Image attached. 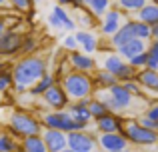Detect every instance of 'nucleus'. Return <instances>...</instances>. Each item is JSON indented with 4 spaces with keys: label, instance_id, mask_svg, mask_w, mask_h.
Wrapping results in <instances>:
<instances>
[{
    "label": "nucleus",
    "instance_id": "obj_1",
    "mask_svg": "<svg viewBox=\"0 0 158 152\" xmlns=\"http://www.w3.org/2000/svg\"><path fill=\"white\" fill-rule=\"evenodd\" d=\"M12 80H14V92L24 94L36 84L42 76L48 74V62L44 56L30 54V56H20L14 64L10 66Z\"/></svg>",
    "mask_w": 158,
    "mask_h": 152
},
{
    "label": "nucleus",
    "instance_id": "obj_2",
    "mask_svg": "<svg viewBox=\"0 0 158 152\" xmlns=\"http://www.w3.org/2000/svg\"><path fill=\"white\" fill-rule=\"evenodd\" d=\"M8 130L16 140H22L28 136H38L42 132V124L36 114L24 108H16L10 112V118H8Z\"/></svg>",
    "mask_w": 158,
    "mask_h": 152
},
{
    "label": "nucleus",
    "instance_id": "obj_3",
    "mask_svg": "<svg viewBox=\"0 0 158 152\" xmlns=\"http://www.w3.org/2000/svg\"><path fill=\"white\" fill-rule=\"evenodd\" d=\"M60 86L64 88L66 96L70 98V102L76 100H86V98L94 96V84L90 74H82V72L70 70L68 74L60 78Z\"/></svg>",
    "mask_w": 158,
    "mask_h": 152
},
{
    "label": "nucleus",
    "instance_id": "obj_4",
    "mask_svg": "<svg viewBox=\"0 0 158 152\" xmlns=\"http://www.w3.org/2000/svg\"><path fill=\"white\" fill-rule=\"evenodd\" d=\"M40 124L42 128H48V130H60L64 134H70V132H86L88 126L86 124H80V122H74V118L70 116L68 110H60V112H42L40 114Z\"/></svg>",
    "mask_w": 158,
    "mask_h": 152
},
{
    "label": "nucleus",
    "instance_id": "obj_5",
    "mask_svg": "<svg viewBox=\"0 0 158 152\" xmlns=\"http://www.w3.org/2000/svg\"><path fill=\"white\" fill-rule=\"evenodd\" d=\"M120 134L128 140V144H134V146H154V144H158V132L142 128L136 122V118L124 120V128Z\"/></svg>",
    "mask_w": 158,
    "mask_h": 152
},
{
    "label": "nucleus",
    "instance_id": "obj_6",
    "mask_svg": "<svg viewBox=\"0 0 158 152\" xmlns=\"http://www.w3.org/2000/svg\"><path fill=\"white\" fill-rule=\"evenodd\" d=\"M126 20H128V16L124 14L122 10H118L116 6H112L110 10H108L100 20H98L100 34H102V36H108V38H112V36H114L116 32L122 28V24L126 22Z\"/></svg>",
    "mask_w": 158,
    "mask_h": 152
},
{
    "label": "nucleus",
    "instance_id": "obj_7",
    "mask_svg": "<svg viewBox=\"0 0 158 152\" xmlns=\"http://www.w3.org/2000/svg\"><path fill=\"white\" fill-rule=\"evenodd\" d=\"M40 102H42L46 108H50L52 112H60V110L68 108L70 98L66 96V92H64V88L60 86V82H56V84L50 86V88L40 96Z\"/></svg>",
    "mask_w": 158,
    "mask_h": 152
},
{
    "label": "nucleus",
    "instance_id": "obj_8",
    "mask_svg": "<svg viewBox=\"0 0 158 152\" xmlns=\"http://www.w3.org/2000/svg\"><path fill=\"white\" fill-rule=\"evenodd\" d=\"M20 46H22V32L6 28V32L0 36V60L20 54Z\"/></svg>",
    "mask_w": 158,
    "mask_h": 152
},
{
    "label": "nucleus",
    "instance_id": "obj_9",
    "mask_svg": "<svg viewBox=\"0 0 158 152\" xmlns=\"http://www.w3.org/2000/svg\"><path fill=\"white\" fill-rule=\"evenodd\" d=\"M66 142H68V150L74 152H94L98 148L96 144V136L86 132H70L66 134Z\"/></svg>",
    "mask_w": 158,
    "mask_h": 152
},
{
    "label": "nucleus",
    "instance_id": "obj_10",
    "mask_svg": "<svg viewBox=\"0 0 158 152\" xmlns=\"http://www.w3.org/2000/svg\"><path fill=\"white\" fill-rule=\"evenodd\" d=\"M66 60H68V64H70L72 70L82 72V74H94L96 68H98L94 56H88V54H84V52H80V50L68 52V54H66Z\"/></svg>",
    "mask_w": 158,
    "mask_h": 152
},
{
    "label": "nucleus",
    "instance_id": "obj_11",
    "mask_svg": "<svg viewBox=\"0 0 158 152\" xmlns=\"http://www.w3.org/2000/svg\"><path fill=\"white\" fill-rule=\"evenodd\" d=\"M94 126H96L98 134H116V132H122V128H124V118L120 116V114L108 112L102 118L94 120Z\"/></svg>",
    "mask_w": 158,
    "mask_h": 152
},
{
    "label": "nucleus",
    "instance_id": "obj_12",
    "mask_svg": "<svg viewBox=\"0 0 158 152\" xmlns=\"http://www.w3.org/2000/svg\"><path fill=\"white\" fill-rule=\"evenodd\" d=\"M40 136H42L44 146H46L48 152H64L66 148H68L66 134L60 132V130H48V128H42Z\"/></svg>",
    "mask_w": 158,
    "mask_h": 152
},
{
    "label": "nucleus",
    "instance_id": "obj_13",
    "mask_svg": "<svg viewBox=\"0 0 158 152\" xmlns=\"http://www.w3.org/2000/svg\"><path fill=\"white\" fill-rule=\"evenodd\" d=\"M136 82L140 84L144 94H150V96L158 98V70H148V68H142V70L136 72Z\"/></svg>",
    "mask_w": 158,
    "mask_h": 152
},
{
    "label": "nucleus",
    "instance_id": "obj_14",
    "mask_svg": "<svg viewBox=\"0 0 158 152\" xmlns=\"http://www.w3.org/2000/svg\"><path fill=\"white\" fill-rule=\"evenodd\" d=\"M96 144L102 152H116V150L128 148V140L120 132H116V134H98Z\"/></svg>",
    "mask_w": 158,
    "mask_h": 152
},
{
    "label": "nucleus",
    "instance_id": "obj_15",
    "mask_svg": "<svg viewBox=\"0 0 158 152\" xmlns=\"http://www.w3.org/2000/svg\"><path fill=\"white\" fill-rule=\"evenodd\" d=\"M74 38H76L78 46L82 48L80 52H84V54H94V52L100 48V38H98L96 34H92V32L88 30H76L74 32Z\"/></svg>",
    "mask_w": 158,
    "mask_h": 152
},
{
    "label": "nucleus",
    "instance_id": "obj_16",
    "mask_svg": "<svg viewBox=\"0 0 158 152\" xmlns=\"http://www.w3.org/2000/svg\"><path fill=\"white\" fill-rule=\"evenodd\" d=\"M88 102H90V98H86V100H76V102H70L68 104L66 110H68L70 116L74 118V122H80V124L90 126L92 116H90V110H88Z\"/></svg>",
    "mask_w": 158,
    "mask_h": 152
},
{
    "label": "nucleus",
    "instance_id": "obj_17",
    "mask_svg": "<svg viewBox=\"0 0 158 152\" xmlns=\"http://www.w3.org/2000/svg\"><path fill=\"white\" fill-rule=\"evenodd\" d=\"M146 50H148V42H144V40H130V42L122 44V46L116 50V54L128 62L130 58H134V56L142 54V52H146Z\"/></svg>",
    "mask_w": 158,
    "mask_h": 152
},
{
    "label": "nucleus",
    "instance_id": "obj_18",
    "mask_svg": "<svg viewBox=\"0 0 158 152\" xmlns=\"http://www.w3.org/2000/svg\"><path fill=\"white\" fill-rule=\"evenodd\" d=\"M134 20L146 24V26H154V24H158V0H154V2H146L134 14Z\"/></svg>",
    "mask_w": 158,
    "mask_h": 152
},
{
    "label": "nucleus",
    "instance_id": "obj_19",
    "mask_svg": "<svg viewBox=\"0 0 158 152\" xmlns=\"http://www.w3.org/2000/svg\"><path fill=\"white\" fill-rule=\"evenodd\" d=\"M112 6H114L112 0H84V10L88 12L94 20H100Z\"/></svg>",
    "mask_w": 158,
    "mask_h": 152
},
{
    "label": "nucleus",
    "instance_id": "obj_20",
    "mask_svg": "<svg viewBox=\"0 0 158 152\" xmlns=\"http://www.w3.org/2000/svg\"><path fill=\"white\" fill-rule=\"evenodd\" d=\"M92 84H94V92H98V90L112 88L114 84H118V80L110 72H106L104 68H96V72L92 74Z\"/></svg>",
    "mask_w": 158,
    "mask_h": 152
},
{
    "label": "nucleus",
    "instance_id": "obj_21",
    "mask_svg": "<svg viewBox=\"0 0 158 152\" xmlns=\"http://www.w3.org/2000/svg\"><path fill=\"white\" fill-rule=\"evenodd\" d=\"M18 152H48L46 146H44V140L42 136H28V138H22L18 142Z\"/></svg>",
    "mask_w": 158,
    "mask_h": 152
},
{
    "label": "nucleus",
    "instance_id": "obj_22",
    "mask_svg": "<svg viewBox=\"0 0 158 152\" xmlns=\"http://www.w3.org/2000/svg\"><path fill=\"white\" fill-rule=\"evenodd\" d=\"M52 14L56 16V20L60 22V28H62V30L72 32L74 28H76V22H74V18L68 14V10H66V8H62V6H58V4H54V6H52Z\"/></svg>",
    "mask_w": 158,
    "mask_h": 152
},
{
    "label": "nucleus",
    "instance_id": "obj_23",
    "mask_svg": "<svg viewBox=\"0 0 158 152\" xmlns=\"http://www.w3.org/2000/svg\"><path fill=\"white\" fill-rule=\"evenodd\" d=\"M126 64V60H122L116 52H110V54L104 56V62H102V68H104L106 72H110L112 76L116 78V74H118L120 70H122V66Z\"/></svg>",
    "mask_w": 158,
    "mask_h": 152
},
{
    "label": "nucleus",
    "instance_id": "obj_24",
    "mask_svg": "<svg viewBox=\"0 0 158 152\" xmlns=\"http://www.w3.org/2000/svg\"><path fill=\"white\" fill-rule=\"evenodd\" d=\"M54 84H56V78H54L50 72H48L46 76H42L30 90H28V94H30V96H34V98H40V96H42V94L46 92L50 86H54Z\"/></svg>",
    "mask_w": 158,
    "mask_h": 152
},
{
    "label": "nucleus",
    "instance_id": "obj_25",
    "mask_svg": "<svg viewBox=\"0 0 158 152\" xmlns=\"http://www.w3.org/2000/svg\"><path fill=\"white\" fill-rule=\"evenodd\" d=\"M148 0H114V6L122 10L124 14H136Z\"/></svg>",
    "mask_w": 158,
    "mask_h": 152
},
{
    "label": "nucleus",
    "instance_id": "obj_26",
    "mask_svg": "<svg viewBox=\"0 0 158 152\" xmlns=\"http://www.w3.org/2000/svg\"><path fill=\"white\" fill-rule=\"evenodd\" d=\"M38 50V38L34 34H22V46H20V54L22 56H30Z\"/></svg>",
    "mask_w": 158,
    "mask_h": 152
},
{
    "label": "nucleus",
    "instance_id": "obj_27",
    "mask_svg": "<svg viewBox=\"0 0 158 152\" xmlns=\"http://www.w3.org/2000/svg\"><path fill=\"white\" fill-rule=\"evenodd\" d=\"M88 110H90V116H92V120H98V118H102L104 114H108V108L104 106V102L98 100L96 96L90 98V102H88Z\"/></svg>",
    "mask_w": 158,
    "mask_h": 152
},
{
    "label": "nucleus",
    "instance_id": "obj_28",
    "mask_svg": "<svg viewBox=\"0 0 158 152\" xmlns=\"http://www.w3.org/2000/svg\"><path fill=\"white\" fill-rule=\"evenodd\" d=\"M0 152H18V140L10 132H0Z\"/></svg>",
    "mask_w": 158,
    "mask_h": 152
},
{
    "label": "nucleus",
    "instance_id": "obj_29",
    "mask_svg": "<svg viewBox=\"0 0 158 152\" xmlns=\"http://www.w3.org/2000/svg\"><path fill=\"white\" fill-rule=\"evenodd\" d=\"M8 6L16 12H30L34 8V2L32 0H6Z\"/></svg>",
    "mask_w": 158,
    "mask_h": 152
},
{
    "label": "nucleus",
    "instance_id": "obj_30",
    "mask_svg": "<svg viewBox=\"0 0 158 152\" xmlns=\"http://www.w3.org/2000/svg\"><path fill=\"white\" fill-rule=\"evenodd\" d=\"M120 84L124 86V90H126L128 94H130L132 98H142L144 96V92H142V88H140V84L136 80H128V82H120Z\"/></svg>",
    "mask_w": 158,
    "mask_h": 152
},
{
    "label": "nucleus",
    "instance_id": "obj_31",
    "mask_svg": "<svg viewBox=\"0 0 158 152\" xmlns=\"http://www.w3.org/2000/svg\"><path fill=\"white\" fill-rule=\"evenodd\" d=\"M136 72H138V70H134V68H132L130 64L126 62V64L122 66V70H120L118 74H116V80H118V82H128V80H134V78H136Z\"/></svg>",
    "mask_w": 158,
    "mask_h": 152
},
{
    "label": "nucleus",
    "instance_id": "obj_32",
    "mask_svg": "<svg viewBox=\"0 0 158 152\" xmlns=\"http://www.w3.org/2000/svg\"><path fill=\"white\" fill-rule=\"evenodd\" d=\"M10 88H14L12 72H10V70H4V72H0V94H2V92H8Z\"/></svg>",
    "mask_w": 158,
    "mask_h": 152
},
{
    "label": "nucleus",
    "instance_id": "obj_33",
    "mask_svg": "<svg viewBox=\"0 0 158 152\" xmlns=\"http://www.w3.org/2000/svg\"><path fill=\"white\" fill-rule=\"evenodd\" d=\"M146 62H148V52H142V54L134 56V58L128 60V64H130L134 70H142V68H146Z\"/></svg>",
    "mask_w": 158,
    "mask_h": 152
},
{
    "label": "nucleus",
    "instance_id": "obj_34",
    "mask_svg": "<svg viewBox=\"0 0 158 152\" xmlns=\"http://www.w3.org/2000/svg\"><path fill=\"white\" fill-rule=\"evenodd\" d=\"M136 122H138V124L142 126V128L152 130V132H158V130H156V128H158V122H156V120H152V118H148V116H144V114L136 118Z\"/></svg>",
    "mask_w": 158,
    "mask_h": 152
},
{
    "label": "nucleus",
    "instance_id": "obj_35",
    "mask_svg": "<svg viewBox=\"0 0 158 152\" xmlns=\"http://www.w3.org/2000/svg\"><path fill=\"white\" fill-rule=\"evenodd\" d=\"M62 48L68 50V52L78 50V42H76V38H74V32H72V34H68V36H64V40H62Z\"/></svg>",
    "mask_w": 158,
    "mask_h": 152
},
{
    "label": "nucleus",
    "instance_id": "obj_36",
    "mask_svg": "<svg viewBox=\"0 0 158 152\" xmlns=\"http://www.w3.org/2000/svg\"><path fill=\"white\" fill-rule=\"evenodd\" d=\"M76 16H78V20H80L82 26H86V28H88V26H94V18L84 10V8H82V10H76Z\"/></svg>",
    "mask_w": 158,
    "mask_h": 152
},
{
    "label": "nucleus",
    "instance_id": "obj_37",
    "mask_svg": "<svg viewBox=\"0 0 158 152\" xmlns=\"http://www.w3.org/2000/svg\"><path fill=\"white\" fill-rule=\"evenodd\" d=\"M144 116H148V118H152V120L158 122V102H150V104H148L146 114H144Z\"/></svg>",
    "mask_w": 158,
    "mask_h": 152
},
{
    "label": "nucleus",
    "instance_id": "obj_38",
    "mask_svg": "<svg viewBox=\"0 0 158 152\" xmlns=\"http://www.w3.org/2000/svg\"><path fill=\"white\" fill-rule=\"evenodd\" d=\"M146 52L158 60V40H150V42H148V50Z\"/></svg>",
    "mask_w": 158,
    "mask_h": 152
},
{
    "label": "nucleus",
    "instance_id": "obj_39",
    "mask_svg": "<svg viewBox=\"0 0 158 152\" xmlns=\"http://www.w3.org/2000/svg\"><path fill=\"white\" fill-rule=\"evenodd\" d=\"M146 68L148 70H158V60L154 58V56L148 54V62H146Z\"/></svg>",
    "mask_w": 158,
    "mask_h": 152
},
{
    "label": "nucleus",
    "instance_id": "obj_40",
    "mask_svg": "<svg viewBox=\"0 0 158 152\" xmlns=\"http://www.w3.org/2000/svg\"><path fill=\"white\" fill-rule=\"evenodd\" d=\"M48 22H50V26H54V28H60V22L56 20V16H54L52 12H50V16H48ZM60 30H62V28H60Z\"/></svg>",
    "mask_w": 158,
    "mask_h": 152
},
{
    "label": "nucleus",
    "instance_id": "obj_41",
    "mask_svg": "<svg viewBox=\"0 0 158 152\" xmlns=\"http://www.w3.org/2000/svg\"><path fill=\"white\" fill-rule=\"evenodd\" d=\"M70 6H72L74 10H82V8H84V0H72Z\"/></svg>",
    "mask_w": 158,
    "mask_h": 152
},
{
    "label": "nucleus",
    "instance_id": "obj_42",
    "mask_svg": "<svg viewBox=\"0 0 158 152\" xmlns=\"http://www.w3.org/2000/svg\"><path fill=\"white\" fill-rule=\"evenodd\" d=\"M150 40H158V24L150 26Z\"/></svg>",
    "mask_w": 158,
    "mask_h": 152
},
{
    "label": "nucleus",
    "instance_id": "obj_43",
    "mask_svg": "<svg viewBox=\"0 0 158 152\" xmlns=\"http://www.w3.org/2000/svg\"><path fill=\"white\" fill-rule=\"evenodd\" d=\"M10 66H12V62H6V60H0V72H4V70H10Z\"/></svg>",
    "mask_w": 158,
    "mask_h": 152
},
{
    "label": "nucleus",
    "instance_id": "obj_44",
    "mask_svg": "<svg viewBox=\"0 0 158 152\" xmlns=\"http://www.w3.org/2000/svg\"><path fill=\"white\" fill-rule=\"evenodd\" d=\"M6 28H8V22L2 18V16H0V36H2L4 32H6Z\"/></svg>",
    "mask_w": 158,
    "mask_h": 152
},
{
    "label": "nucleus",
    "instance_id": "obj_45",
    "mask_svg": "<svg viewBox=\"0 0 158 152\" xmlns=\"http://www.w3.org/2000/svg\"><path fill=\"white\" fill-rule=\"evenodd\" d=\"M56 4H58V6H62V8H66V6L72 4V0H56Z\"/></svg>",
    "mask_w": 158,
    "mask_h": 152
},
{
    "label": "nucleus",
    "instance_id": "obj_46",
    "mask_svg": "<svg viewBox=\"0 0 158 152\" xmlns=\"http://www.w3.org/2000/svg\"><path fill=\"white\" fill-rule=\"evenodd\" d=\"M4 8H8V2L6 0H0V10H4Z\"/></svg>",
    "mask_w": 158,
    "mask_h": 152
},
{
    "label": "nucleus",
    "instance_id": "obj_47",
    "mask_svg": "<svg viewBox=\"0 0 158 152\" xmlns=\"http://www.w3.org/2000/svg\"><path fill=\"white\" fill-rule=\"evenodd\" d=\"M116 152H134V150H132L130 146H128V148H124V150H116Z\"/></svg>",
    "mask_w": 158,
    "mask_h": 152
},
{
    "label": "nucleus",
    "instance_id": "obj_48",
    "mask_svg": "<svg viewBox=\"0 0 158 152\" xmlns=\"http://www.w3.org/2000/svg\"><path fill=\"white\" fill-rule=\"evenodd\" d=\"M64 152H74V150H68V148H66V150H64Z\"/></svg>",
    "mask_w": 158,
    "mask_h": 152
},
{
    "label": "nucleus",
    "instance_id": "obj_49",
    "mask_svg": "<svg viewBox=\"0 0 158 152\" xmlns=\"http://www.w3.org/2000/svg\"><path fill=\"white\" fill-rule=\"evenodd\" d=\"M0 104H2V94H0Z\"/></svg>",
    "mask_w": 158,
    "mask_h": 152
},
{
    "label": "nucleus",
    "instance_id": "obj_50",
    "mask_svg": "<svg viewBox=\"0 0 158 152\" xmlns=\"http://www.w3.org/2000/svg\"><path fill=\"white\" fill-rule=\"evenodd\" d=\"M156 130H158V128H156Z\"/></svg>",
    "mask_w": 158,
    "mask_h": 152
}]
</instances>
